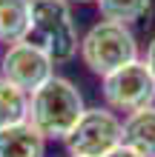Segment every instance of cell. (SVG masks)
<instances>
[{
	"mask_svg": "<svg viewBox=\"0 0 155 157\" xmlns=\"http://www.w3.org/2000/svg\"><path fill=\"white\" fill-rule=\"evenodd\" d=\"M86 103L84 94L69 77L55 75L49 77L38 91L29 94V123L46 137V140H60L66 143L72 128L78 126V120L84 117Z\"/></svg>",
	"mask_w": 155,
	"mask_h": 157,
	"instance_id": "6da1fadb",
	"label": "cell"
},
{
	"mask_svg": "<svg viewBox=\"0 0 155 157\" xmlns=\"http://www.w3.org/2000/svg\"><path fill=\"white\" fill-rule=\"evenodd\" d=\"M26 40L43 49L52 63L75 60L80 40L66 0H32V26Z\"/></svg>",
	"mask_w": 155,
	"mask_h": 157,
	"instance_id": "7a4b0ae2",
	"label": "cell"
},
{
	"mask_svg": "<svg viewBox=\"0 0 155 157\" xmlns=\"http://www.w3.org/2000/svg\"><path fill=\"white\" fill-rule=\"evenodd\" d=\"M78 54L84 60V66L104 80L106 75L138 60V40L129 32V26H121L112 20H98L80 37Z\"/></svg>",
	"mask_w": 155,
	"mask_h": 157,
	"instance_id": "3957f363",
	"label": "cell"
},
{
	"mask_svg": "<svg viewBox=\"0 0 155 157\" xmlns=\"http://www.w3.org/2000/svg\"><path fill=\"white\" fill-rule=\"evenodd\" d=\"M106 109L112 112H141V109L155 106V75L144 60H135L129 66L106 75L101 83Z\"/></svg>",
	"mask_w": 155,
	"mask_h": 157,
	"instance_id": "277c9868",
	"label": "cell"
},
{
	"mask_svg": "<svg viewBox=\"0 0 155 157\" xmlns=\"http://www.w3.org/2000/svg\"><path fill=\"white\" fill-rule=\"evenodd\" d=\"M124 120L112 109H86L78 126L66 137V151L72 157H106L121 146Z\"/></svg>",
	"mask_w": 155,
	"mask_h": 157,
	"instance_id": "5b68a950",
	"label": "cell"
},
{
	"mask_svg": "<svg viewBox=\"0 0 155 157\" xmlns=\"http://www.w3.org/2000/svg\"><path fill=\"white\" fill-rule=\"evenodd\" d=\"M0 77L9 80L17 89H23L26 94H32L49 77H55V63L35 43L20 40V43L6 46L3 57H0Z\"/></svg>",
	"mask_w": 155,
	"mask_h": 157,
	"instance_id": "8992f818",
	"label": "cell"
},
{
	"mask_svg": "<svg viewBox=\"0 0 155 157\" xmlns=\"http://www.w3.org/2000/svg\"><path fill=\"white\" fill-rule=\"evenodd\" d=\"M0 157H46V137L29 120L0 128Z\"/></svg>",
	"mask_w": 155,
	"mask_h": 157,
	"instance_id": "52a82bcc",
	"label": "cell"
},
{
	"mask_svg": "<svg viewBox=\"0 0 155 157\" xmlns=\"http://www.w3.org/2000/svg\"><path fill=\"white\" fill-rule=\"evenodd\" d=\"M121 143L141 157H155V106L126 114Z\"/></svg>",
	"mask_w": 155,
	"mask_h": 157,
	"instance_id": "ba28073f",
	"label": "cell"
},
{
	"mask_svg": "<svg viewBox=\"0 0 155 157\" xmlns=\"http://www.w3.org/2000/svg\"><path fill=\"white\" fill-rule=\"evenodd\" d=\"M32 0H0V43L12 46L29 37Z\"/></svg>",
	"mask_w": 155,
	"mask_h": 157,
	"instance_id": "9c48e42d",
	"label": "cell"
},
{
	"mask_svg": "<svg viewBox=\"0 0 155 157\" xmlns=\"http://www.w3.org/2000/svg\"><path fill=\"white\" fill-rule=\"evenodd\" d=\"M29 117V94L0 77V128Z\"/></svg>",
	"mask_w": 155,
	"mask_h": 157,
	"instance_id": "30bf717a",
	"label": "cell"
},
{
	"mask_svg": "<svg viewBox=\"0 0 155 157\" xmlns=\"http://www.w3.org/2000/svg\"><path fill=\"white\" fill-rule=\"evenodd\" d=\"M95 3H98V12H101L104 20L129 26L135 20H141L144 14H149L152 0H95Z\"/></svg>",
	"mask_w": 155,
	"mask_h": 157,
	"instance_id": "8fae6325",
	"label": "cell"
},
{
	"mask_svg": "<svg viewBox=\"0 0 155 157\" xmlns=\"http://www.w3.org/2000/svg\"><path fill=\"white\" fill-rule=\"evenodd\" d=\"M106 157H141V154H138V151H132V149H126V146L121 143L118 149H112V151H109Z\"/></svg>",
	"mask_w": 155,
	"mask_h": 157,
	"instance_id": "7c38bea8",
	"label": "cell"
},
{
	"mask_svg": "<svg viewBox=\"0 0 155 157\" xmlns=\"http://www.w3.org/2000/svg\"><path fill=\"white\" fill-rule=\"evenodd\" d=\"M144 63H147L149 71L155 75V37H152V40H149V46H147V60H144Z\"/></svg>",
	"mask_w": 155,
	"mask_h": 157,
	"instance_id": "4fadbf2b",
	"label": "cell"
},
{
	"mask_svg": "<svg viewBox=\"0 0 155 157\" xmlns=\"http://www.w3.org/2000/svg\"><path fill=\"white\" fill-rule=\"evenodd\" d=\"M66 3H95V0H66Z\"/></svg>",
	"mask_w": 155,
	"mask_h": 157,
	"instance_id": "5bb4252c",
	"label": "cell"
},
{
	"mask_svg": "<svg viewBox=\"0 0 155 157\" xmlns=\"http://www.w3.org/2000/svg\"><path fill=\"white\" fill-rule=\"evenodd\" d=\"M69 157H72V154H69Z\"/></svg>",
	"mask_w": 155,
	"mask_h": 157,
	"instance_id": "9a60e30c",
	"label": "cell"
}]
</instances>
